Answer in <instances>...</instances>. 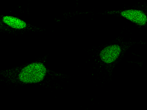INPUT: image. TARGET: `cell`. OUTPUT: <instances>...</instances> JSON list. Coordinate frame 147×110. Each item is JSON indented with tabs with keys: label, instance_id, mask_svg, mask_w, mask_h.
I'll return each mask as SVG.
<instances>
[{
	"label": "cell",
	"instance_id": "obj_1",
	"mask_svg": "<svg viewBox=\"0 0 147 110\" xmlns=\"http://www.w3.org/2000/svg\"><path fill=\"white\" fill-rule=\"evenodd\" d=\"M46 73L47 69L43 64L33 63L22 69L19 78L25 83H36L43 80Z\"/></svg>",
	"mask_w": 147,
	"mask_h": 110
},
{
	"label": "cell",
	"instance_id": "obj_2",
	"mask_svg": "<svg viewBox=\"0 0 147 110\" xmlns=\"http://www.w3.org/2000/svg\"><path fill=\"white\" fill-rule=\"evenodd\" d=\"M121 52L120 47L117 45L109 46L100 52V57L102 62L110 64L115 61Z\"/></svg>",
	"mask_w": 147,
	"mask_h": 110
},
{
	"label": "cell",
	"instance_id": "obj_3",
	"mask_svg": "<svg viewBox=\"0 0 147 110\" xmlns=\"http://www.w3.org/2000/svg\"><path fill=\"white\" fill-rule=\"evenodd\" d=\"M121 15L127 20L140 25H145L147 22L145 14L140 10L129 9L121 12Z\"/></svg>",
	"mask_w": 147,
	"mask_h": 110
},
{
	"label": "cell",
	"instance_id": "obj_4",
	"mask_svg": "<svg viewBox=\"0 0 147 110\" xmlns=\"http://www.w3.org/2000/svg\"><path fill=\"white\" fill-rule=\"evenodd\" d=\"M3 22L12 28L16 29H23L27 27V24L23 21L16 17L6 16L3 17Z\"/></svg>",
	"mask_w": 147,
	"mask_h": 110
}]
</instances>
